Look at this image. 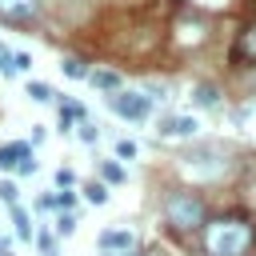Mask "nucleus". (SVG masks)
Returning a JSON list of instances; mask_svg holds the SVG:
<instances>
[{"label": "nucleus", "mask_w": 256, "mask_h": 256, "mask_svg": "<svg viewBox=\"0 0 256 256\" xmlns=\"http://www.w3.org/2000/svg\"><path fill=\"white\" fill-rule=\"evenodd\" d=\"M0 200H4L8 208H12V204H20V200H16V184H12V180H0Z\"/></svg>", "instance_id": "6ab92c4d"}, {"label": "nucleus", "mask_w": 256, "mask_h": 256, "mask_svg": "<svg viewBox=\"0 0 256 256\" xmlns=\"http://www.w3.org/2000/svg\"><path fill=\"white\" fill-rule=\"evenodd\" d=\"M236 56H244L248 64H256V20L244 28V36H240V48H236Z\"/></svg>", "instance_id": "9b49d317"}, {"label": "nucleus", "mask_w": 256, "mask_h": 256, "mask_svg": "<svg viewBox=\"0 0 256 256\" xmlns=\"http://www.w3.org/2000/svg\"><path fill=\"white\" fill-rule=\"evenodd\" d=\"M256 240V228L244 216H220L204 224V252L208 256H248Z\"/></svg>", "instance_id": "f257e3e1"}, {"label": "nucleus", "mask_w": 256, "mask_h": 256, "mask_svg": "<svg viewBox=\"0 0 256 256\" xmlns=\"http://www.w3.org/2000/svg\"><path fill=\"white\" fill-rule=\"evenodd\" d=\"M76 128H80V140H84V144H92V140H96V128H92L88 120H80Z\"/></svg>", "instance_id": "4be33fe9"}, {"label": "nucleus", "mask_w": 256, "mask_h": 256, "mask_svg": "<svg viewBox=\"0 0 256 256\" xmlns=\"http://www.w3.org/2000/svg\"><path fill=\"white\" fill-rule=\"evenodd\" d=\"M36 248H40L44 256H60V244H56L52 232H36Z\"/></svg>", "instance_id": "f3484780"}, {"label": "nucleus", "mask_w": 256, "mask_h": 256, "mask_svg": "<svg viewBox=\"0 0 256 256\" xmlns=\"http://www.w3.org/2000/svg\"><path fill=\"white\" fill-rule=\"evenodd\" d=\"M180 172L184 176H192V180H220L224 172H228V156L220 152V148H204V152H192V156H184L180 160Z\"/></svg>", "instance_id": "7ed1b4c3"}, {"label": "nucleus", "mask_w": 256, "mask_h": 256, "mask_svg": "<svg viewBox=\"0 0 256 256\" xmlns=\"http://www.w3.org/2000/svg\"><path fill=\"white\" fill-rule=\"evenodd\" d=\"M164 220H168V228H176V232H192V228H204L208 208H204V200L192 196V192H168V196H164Z\"/></svg>", "instance_id": "f03ea898"}, {"label": "nucleus", "mask_w": 256, "mask_h": 256, "mask_svg": "<svg viewBox=\"0 0 256 256\" xmlns=\"http://www.w3.org/2000/svg\"><path fill=\"white\" fill-rule=\"evenodd\" d=\"M100 248L104 252H132L136 248V236L124 232V228H104L100 232Z\"/></svg>", "instance_id": "6e6552de"}, {"label": "nucleus", "mask_w": 256, "mask_h": 256, "mask_svg": "<svg viewBox=\"0 0 256 256\" xmlns=\"http://www.w3.org/2000/svg\"><path fill=\"white\" fill-rule=\"evenodd\" d=\"M108 108H112L116 116H124V120H136V124H144V120L152 116V100H148L144 92H132V88L112 92V96H108Z\"/></svg>", "instance_id": "20e7f679"}, {"label": "nucleus", "mask_w": 256, "mask_h": 256, "mask_svg": "<svg viewBox=\"0 0 256 256\" xmlns=\"http://www.w3.org/2000/svg\"><path fill=\"white\" fill-rule=\"evenodd\" d=\"M244 204H248V208H252V212H256V180H252V184H248V192H244Z\"/></svg>", "instance_id": "393cba45"}, {"label": "nucleus", "mask_w": 256, "mask_h": 256, "mask_svg": "<svg viewBox=\"0 0 256 256\" xmlns=\"http://www.w3.org/2000/svg\"><path fill=\"white\" fill-rule=\"evenodd\" d=\"M92 84H96L100 92L112 96V92H120V72H112V68H96V72H92Z\"/></svg>", "instance_id": "9d476101"}, {"label": "nucleus", "mask_w": 256, "mask_h": 256, "mask_svg": "<svg viewBox=\"0 0 256 256\" xmlns=\"http://www.w3.org/2000/svg\"><path fill=\"white\" fill-rule=\"evenodd\" d=\"M36 208H40V212H52V208H56V196H52V192H44V196L36 200Z\"/></svg>", "instance_id": "b1692460"}, {"label": "nucleus", "mask_w": 256, "mask_h": 256, "mask_svg": "<svg viewBox=\"0 0 256 256\" xmlns=\"http://www.w3.org/2000/svg\"><path fill=\"white\" fill-rule=\"evenodd\" d=\"M28 96H32L36 104H52V100H56V92H52L48 84H40V80H32V84H28Z\"/></svg>", "instance_id": "2eb2a0df"}, {"label": "nucleus", "mask_w": 256, "mask_h": 256, "mask_svg": "<svg viewBox=\"0 0 256 256\" xmlns=\"http://www.w3.org/2000/svg\"><path fill=\"white\" fill-rule=\"evenodd\" d=\"M0 76H16V60H12V52L0 44Z\"/></svg>", "instance_id": "a211bd4d"}, {"label": "nucleus", "mask_w": 256, "mask_h": 256, "mask_svg": "<svg viewBox=\"0 0 256 256\" xmlns=\"http://www.w3.org/2000/svg\"><path fill=\"white\" fill-rule=\"evenodd\" d=\"M64 76H68V80H84V76H92V68H88L84 60L68 56V60H64Z\"/></svg>", "instance_id": "4468645a"}, {"label": "nucleus", "mask_w": 256, "mask_h": 256, "mask_svg": "<svg viewBox=\"0 0 256 256\" xmlns=\"http://www.w3.org/2000/svg\"><path fill=\"white\" fill-rule=\"evenodd\" d=\"M56 232H60V236H72V232H76V220H72V216L64 212V216L56 220Z\"/></svg>", "instance_id": "aec40b11"}, {"label": "nucleus", "mask_w": 256, "mask_h": 256, "mask_svg": "<svg viewBox=\"0 0 256 256\" xmlns=\"http://www.w3.org/2000/svg\"><path fill=\"white\" fill-rule=\"evenodd\" d=\"M0 168L4 172H20V176H32L36 172V156L28 144H0Z\"/></svg>", "instance_id": "39448f33"}, {"label": "nucleus", "mask_w": 256, "mask_h": 256, "mask_svg": "<svg viewBox=\"0 0 256 256\" xmlns=\"http://www.w3.org/2000/svg\"><path fill=\"white\" fill-rule=\"evenodd\" d=\"M196 128H200V124H196L192 116H168V120L160 124V136H164V140H192Z\"/></svg>", "instance_id": "0eeeda50"}, {"label": "nucleus", "mask_w": 256, "mask_h": 256, "mask_svg": "<svg viewBox=\"0 0 256 256\" xmlns=\"http://www.w3.org/2000/svg\"><path fill=\"white\" fill-rule=\"evenodd\" d=\"M56 184H60V188H68V184H72V172H68V168H60V172H56Z\"/></svg>", "instance_id": "a878e982"}, {"label": "nucleus", "mask_w": 256, "mask_h": 256, "mask_svg": "<svg viewBox=\"0 0 256 256\" xmlns=\"http://www.w3.org/2000/svg\"><path fill=\"white\" fill-rule=\"evenodd\" d=\"M116 156L132 160V156H136V144H132V140H120V144H116Z\"/></svg>", "instance_id": "5701e85b"}, {"label": "nucleus", "mask_w": 256, "mask_h": 256, "mask_svg": "<svg viewBox=\"0 0 256 256\" xmlns=\"http://www.w3.org/2000/svg\"><path fill=\"white\" fill-rule=\"evenodd\" d=\"M8 212H12V224H16V232H20L24 240H32V220H28V212H24L20 204H12Z\"/></svg>", "instance_id": "ddd939ff"}, {"label": "nucleus", "mask_w": 256, "mask_h": 256, "mask_svg": "<svg viewBox=\"0 0 256 256\" xmlns=\"http://www.w3.org/2000/svg\"><path fill=\"white\" fill-rule=\"evenodd\" d=\"M0 256H4V240H0Z\"/></svg>", "instance_id": "cd10ccee"}, {"label": "nucleus", "mask_w": 256, "mask_h": 256, "mask_svg": "<svg viewBox=\"0 0 256 256\" xmlns=\"http://www.w3.org/2000/svg\"><path fill=\"white\" fill-rule=\"evenodd\" d=\"M100 176H104V184H124V168L116 160H104L100 164Z\"/></svg>", "instance_id": "dca6fc26"}, {"label": "nucleus", "mask_w": 256, "mask_h": 256, "mask_svg": "<svg viewBox=\"0 0 256 256\" xmlns=\"http://www.w3.org/2000/svg\"><path fill=\"white\" fill-rule=\"evenodd\" d=\"M40 8H44V0H0V16L8 24H28L40 16Z\"/></svg>", "instance_id": "423d86ee"}, {"label": "nucleus", "mask_w": 256, "mask_h": 256, "mask_svg": "<svg viewBox=\"0 0 256 256\" xmlns=\"http://www.w3.org/2000/svg\"><path fill=\"white\" fill-rule=\"evenodd\" d=\"M72 200H76V196H72V192H60V196H56V208H68V204H72Z\"/></svg>", "instance_id": "bb28decb"}, {"label": "nucleus", "mask_w": 256, "mask_h": 256, "mask_svg": "<svg viewBox=\"0 0 256 256\" xmlns=\"http://www.w3.org/2000/svg\"><path fill=\"white\" fill-rule=\"evenodd\" d=\"M84 200H88V204H108V184H104V180L84 184Z\"/></svg>", "instance_id": "f8f14e48"}, {"label": "nucleus", "mask_w": 256, "mask_h": 256, "mask_svg": "<svg viewBox=\"0 0 256 256\" xmlns=\"http://www.w3.org/2000/svg\"><path fill=\"white\" fill-rule=\"evenodd\" d=\"M192 104L196 108H216L220 104V88L216 84H196L192 88Z\"/></svg>", "instance_id": "1a4fd4ad"}, {"label": "nucleus", "mask_w": 256, "mask_h": 256, "mask_svg": "<svg viewBox=\"0 0 256 256\" xmlns=\"http://www.w3.org/2000/svg\"><path fill=\"white\" fill-rule=\"evenodd\" d=\"M12 60H16V72H28L32 68V56L28 52H12Z\"/></svg>", "instance_id": "412c9836"}]
</instances>
